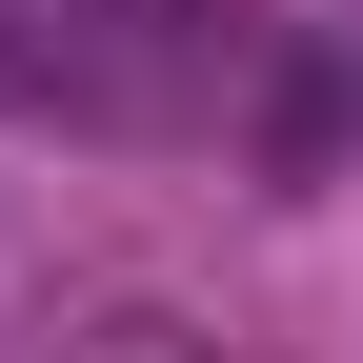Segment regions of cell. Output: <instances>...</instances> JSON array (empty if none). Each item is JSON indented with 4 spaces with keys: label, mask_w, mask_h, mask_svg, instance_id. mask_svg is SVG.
<instances>
[{
    "label": "cell",
    "mask_w": 363,
    "mask_h": 363,
    "mask_svg": "<svg viewBox=\"0 0 363 363\" xmlns=\"http://www.w3.org/2000/svg\"><path fill=\"white\" fill-rule=\"evenodd\" d=\"M202 0H0V121H162Z\"/></svg>",
    "instance_id": "6da1fadb"
}]
</instances>
